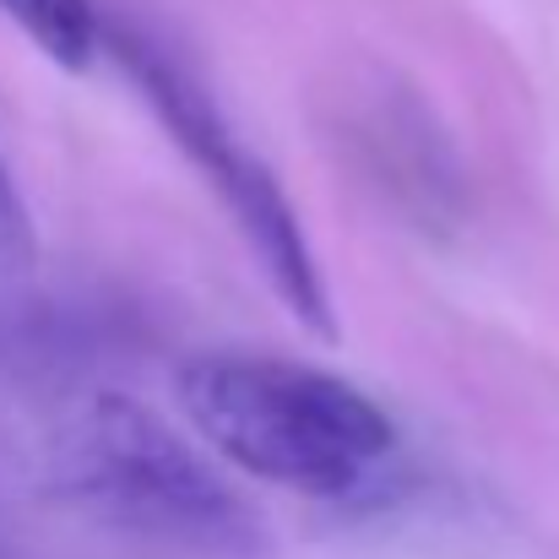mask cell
Here are the masks:
<instances>
[{"instance_id":"cell-1","label":"cell","mask_w":559,"mask_h":559,"mask_svg":"<svg viewBox=\"0 0 559 559\" xmlns=\"http://www.w3.org/2000/svg\"><path fill=\"white\" fill-rule=\"evenodd\" d=\"M175 396L212 456L316 500L359 495L396 451L374 396L299 359L195 354L175 370Z\"/></svg>"},{"instance_id":"cell-2","label":"cell","mask_w":559,"mask_h":559,"mask_svg":"<svg viewBox=\"0 0 559 559\" xmlns=\"http://www.w3.org/2000/svg\"><path fill=\"white\" fill-rule=\"evenodd\" d=\"M38 462L60 500L120 533L195 555H239L255 544L250 506L175 424L126 391L71 396L44 429Z\"/></svg>"},{"instance_id":"cell-3","label":"cell","mask_w":559,"mask_h":559,"mask_svg":"<svg viewBox=\"0 0 559 559\" xmlns=\"http://www.w3.org/2000/svg\"><path fill=\"white\" fill-rule=\"evenodd\" d=\"M120 60L131 66V76L142 82L147 104L164 115V126L175 131V142L195 158V169L206 175V186L217 190V201L234 212L250 255L261 261L266 283L283 294V305L316 326V332H332V299H326V283H321V266H316V250L299 228V212L288 206V195L277 186V175L223 126V115L195 93V82L180 76V66H169L153 44L142 38H120Z\"/></svg>"},{"instance_id":"cell-4","label":"cell","mask_w":559,"mask_h":559,"mask_svg":"<svg viewBox=\"0 0 559 559\" xmlns=\"http://www.w3.org/2000/svg\"><path fill=\"white\" fill-rule=\"evenodd\" d=\"M0 16H11L38 44V55L71 71H82L104 49V22L93 0H0Z\"/></svg>"},{"instance_id":"cell-5","label":"cell","mask_w":559,"mask_h":559,"mask_svg":"<svg viewBox=\"0 0 559 559\" xmlns=\"http://www.w3.org/2000/svg\"><path fill=\"white\" fill-rule=\"evenodd\" d=\"M33 255H38V234H33L27 195L16 186L11 164L0 158V272H22Z\"/></svg>"}]
</instances>
